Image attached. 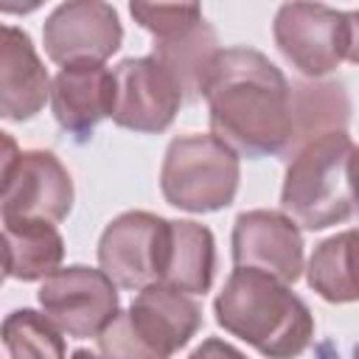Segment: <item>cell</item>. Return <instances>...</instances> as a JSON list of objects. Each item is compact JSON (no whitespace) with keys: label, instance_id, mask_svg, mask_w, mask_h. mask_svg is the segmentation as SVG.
Wrapping results in <instances>:
<instances>
[{"label":"cell","instance_id":"cell-14","mask_svg":"<svg viewBox=\"0 0 359 359\" xmlns=\"http://www.w3.org/2000/svg\"><path fill=\"white\" fill-rule=\"evenodd\" d=\"M115 76L107 65H67L59 67L50 84V112L56 123L87 137L104 118H112Z\"/></svg>","mask_w":359,"mask_h":359},{"label":"cell","instance_id":"cell-13","mask_svg":"<svg viewBox=\"0 0 359 359\" xmlns=\"http://www.w3.org/2000/svg\"><path fill=\"white\" fill-rule=\"evenodd\" d=\"M50 84L28 31L6 22L0 45V115L6 121L22 123L42 112L50 101Z\"/></svg>","mask_w":359,"mask_h":359},{"label":"cell","instance_id":"cell-1","mask_svg":"<svg viewBox=\"0 0 359 359\" xmlns=\"http://www.w3.org/2000/svg\"><path fill=\"white\" fill-rule=\"evenodd\" d=\"M210 135L238 157L289 154L294 137L292 84L255 48H222L202 84Z\"/></svg>","mask_w":359,"mask_h":359},{"label":"cell","instance_id":"cell-16","mask_svg":"<svg viewBox=\"0 0 359 359\" xmlns=\"http://www.w3.org/2000/svg\"><path fill=\"white\" fill-rule=\"evenodd\" d=\"M3 255L6 278L11 280H45L62 269L65 238L53 222L45 219H6L3 222Z\"/></svg>","mask_w":359,"mask_h":359},{"label":"cell","instance_id":"cell-22","mask_svg":"<svg viewBox=\"0 0 359 359\" xmlns=\"http://www.w3.org/2000/svg\"><path fill=\"white\" fill-rule=\"evenodd\" d=\"M348 182H351V208H353V216L359 219V146L356 143L348 157Z\"/></svg>","mask_w":359,"mask_h":359},{"label":"cell","instance_id":"cell-3","mask_svg":"<svg viewBox=\"0 0 359 359\" xmlns=\"http://www.w3.org/2000/svg\"><path fill=\"white\" fill-rule=\"evenodd\" d=\"M351 149L353 140L348 132H325L289 157L280 208L297 227L314 233L353 219L348 182Z\"/></svg>","mask_w":359,"mask_h":359},{"label":"cell","instance_id":"cell-2","mask_svg":"<svg viewBox=\"0 0 359 359\" xmlns=\"http://www.w3.org/2000/svg\"><path fill=\"white\" fill-rule=\"evenodd\" d=\"M216 323L266 359H297L314 339V314L269 272L236 266L213 300Z\"/></svg>","mask_w":359,"mask_h":359},{"label":"cell","instance_id":"cell-6","mask_svg":"<svg viewBox=\"0 0 359 359\" xmlns=\"http://www.w3.org/2000/svg\"><path fill=\"white\" fill-rule=\"evenodd\" d=\"M3 222L45 219L62 222L73 208V177L48 149L20 151L14 137L3 132Z\"/></svg>","mask_w":359,"mask_h":359},{"label":"cell","instance_id":"cell-7","mask_svg":"<svg viewBox=\"0 0 359 359\" xmlns=\"http://www.w3.org/2000/svg\"><path fill=\"white\" fill-rule=\"evenodd\" d=\"M36 300L59 331L73 339H98L121 314L118 283L104 269L84 264H70L48 275Z\"/></svg>","mask_w":359,"mask_h":359},{"label":"cell","instance_id":"cell-5","mask_svg":"<svg viewBox=\"0 0 359 359\" xmlns=\"http://www.w3.org/2000/svg\"><path fill=\"white\" fill-rule=\"evenodd\" d=\"M241 180L238 154L216 135H180L168 143L160 191L171 208L188 213H216L233 205Z\"/></svg>","mask_w":359,"mask_h":359},{"label":"cell","instance_id":"cell-23","mask_svg":"<svg viewBox=\"0 0 359 359\" xmlns=\"http://www.w3.org/2000/svg\"><path fill=\"white\" fill-rule=\"evenodd\" d=\"M345 59L359 65V8L348 11V53H345Z\"/></svg>","mask_w":359,"mask_h":359},{"label":"cell","instance_id":"cell-17","mask_svg":"<svg viewBox=\"0 0 359 359\" xmlns=\"http://www.w3.org/2000/svg\"><path fill=\"white\" fill-rule=\"evenodd\" d=\"M216 272V241L213 233L191 219H171L168 252L163 280L165 286L185 292L191 297L210 292Z\"/></svg>","mask_w":359,"mask_h":359},{"label":"cell","instance_id":"cell-15","mask_svg":"<svg viewBox=\"0 0 359 359\" xmlns=\"http://www.w3.org/2000/svg\"><path fill=\"white\" fill-rule=\"evenodd\" d=\"M219 36L213 25L205 20V14L188 20L185 25L165 31L154 36L151 56L171 70V76L180 81L185 101L202 98V84L208 79V70L213 59L219 56Z\"/></svg>","mask_w":359,"mask_h":359},{"label":"cell","instance_id":"cell-20","mask_svg":"<svg viewBox=\"0 0 359 359\" xmlns=\"http://www.w3.org/2000/svg\"><path fill=\"white\" fill-rule=\"evenodd\" d=\"M3 345L8 359H67L59 325L34 309H14L3 320Z\"/></svg>","mask_w":359,"mask_h":359},{"label":"cell","instance_id":"cell-18","mask_svg":"<svg viewBox=\"0 0 359 359\" xmlns=\"http://www.w3.org/2000/svg\"><path fill=\"white\" fill-rule=\"evenodd\" d=\"M306 283L325 303H359V227L314 247L306 264Z\"/></svg>","mask_w":359,"mask_h":359},{"label":"cell","instance_id":"cell-19","mask_svg":"<svg viewBox=\"0 0 359 359\" xmlns=\"http://www.w3.org/2000/svg\"><path fill=\"white\" fill-rule=\"evenodd\" d=\"M292 115L294 137L289 146L292 157L303 143L325 132H348L351 98L339 81H294L292 84Z\"/></svg>","mask_w":359,"mask_h":359},{"label":"cell","instance_id":"cell-4","mask_svg":"<svg viewBox=\"0 0 359 359\" xmlns=\"http://www.w3.org/2000/svg\"><path fill=\"white\" fill-rule=\"evenodd\" d=\"M202 328V306L165 283L143 286L98 337L101 359H171Z\"/></svg>","mask_w":359,"mask_h":359},{"label":"cell","instance_id":"cell-24","mask_svg":"<svg viewBox=\"0 0 359 359\" xmlns=\"http://www.w3.org/2000/svg\"><path fill=\"white\" fill-rule=\"evenodd\" d=\"M70 359H101V356H95L93 351H87V348H79V351H73L70 353Z\"/></svg>","mask_w":359,"mask_h":359},{"label":"cell","instance_id":"cell-10","mask_svg":"<svg viewBox=\"0 0 359 359\" xmlns=\"http://www.w3.org/2000/svg\"><path fill=\"white\" fill-rule=\"evenodd\" d=\"M112 76H115V107H112L115 126L140 135H160L174 123L185 95L180 81L171 76V70L160 65L151 53L118 62L112 67Z\"/></svg>","mask_w":359,"mask_h":359},{"label":"cell","instance_id":"cell-11","mask_svg":"<svg viewBox=\"0 0 359 359\" xmlns=\"http://www.w3.org/2000/svg\"><path fill=\"white\" fill-rule=\"evenodd\" d=\"M123 42V25L115 6L101 0H67L59 3L45 25L42 45L50 62L67 65H104L118 53Z\"/></svg>","mask_w":359,"mask_h":359},{"label":"cell","instance_id":"cell-8","mask_svg":"<svg viewBox=\"0 0 359 359\" xmlns=\"http://www.w3.org/2000/svg\"><path fill=\"white\" fill-rule=\"evenodd\" d=\"M272 39L297 73L317 81L334 73L348 53V11L325 3H283L272 22Z\"/></svg>","mask_w":359,"mask_h":359},{"label":"cell","instance_id":"cell-9","mask_svg":"<svg viewBox=\"0 0 359 359\" xmlns=\"http://www.w3.org/2000/svg\"><path fill=\"white\" fill-rule=\"evenodd\" d=\"M171 219L149 210H126L115 216L98 238V264L118 289L140 292L163 280Z\"/></svg>","mask_w":359,"mask_h":359},{"label":"cell","instance_id":"cell-21","mask_svg":"<svg viewBox=\"0 0 359 359\" xmlns=\"http://www.w3.org/2000/svg\"><path fill=\"white\" fill-rule=\"evenodd\" d=\"M188 359H247V356L236 345H230L219 337H208V339H202V345H196L191 351Z\"/></svg>","mask_w":359,"mask_h":359},{"label":"cell","instance_id":"cell-12","mask_svg":"<svg viewBox=\"0 0 359 359\" xmlns=\"http://www.w3.org/2000/svg\"><path fill=\"white\" fill-rule=\"evenodd\" d=\"M233 264L294 283L306 272L303 233L283 210H244L233 222Z\"/></svg>","mask_w":359,"mask_h":359}]
</instances>
